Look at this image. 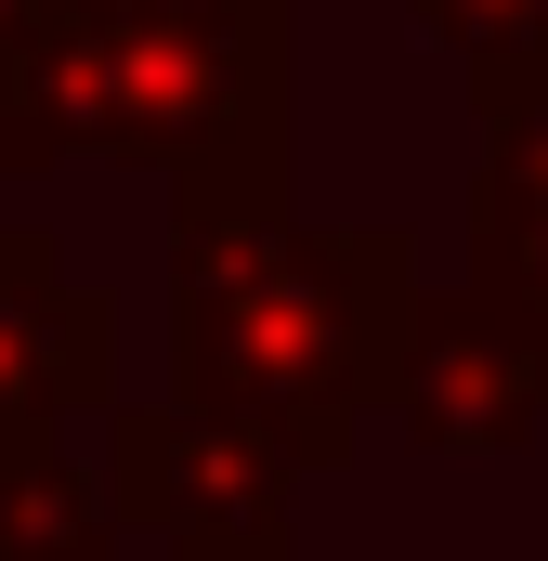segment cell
Segmentation results:
<instances>
[{
  "label": "cell",
  "instance_id": "8",
  "mask_svg": "<svg viewBox=\"0 0 548 561\" xmlns=\"http://www.w3.org/2000/svg\"><path fill=\"white\" fill-rule=\"evenodd\" d=\"M406 13H418V39L470 79L483 131L548 118V0H406Z\"/></svg>",
  "mask_w": 548,
  "mask_h": 561
},
{
  "label": "cell",
  "instance_id": "5",
  "mask_svg": "<svg viewBox=\"0 0 548 561\" xmlns=\"http://www.w3.org/2000/svg\"><path fill=\"white\" fill-rule=\"evenodd\" d=\"M118 405V300L66 275L53 222L0 209V431H66Z\"/></svg>",
  "mask_w": 548,
  "mask_h": 561
},
{
  "label": "cell",
  "instance_id": "9",
  "mask_svg": "<svg viewBox=\"0 0 548 561\" xmlns=\"http://www.w3.org/2000/svg\"><path fill=\"white\" fill-rule=\"evenodd\" d=\"M105 13H249V0H105Z\"/></svg>",
  "mask_w": 548,
  "mask_h": 561
},
{
  "label": "cell",
  "instance_id": "6",
  "mask_svg": "<svg viewBox=\"0 0 548 561\" xmlns=\"http://www.w3.org/2000/svg\"><path fill=\"white\" fill-rule=\"evenodd\" d=\"M457 287L548 353V118L483 131V170H470V275Z\"/></svg>",
  "mask_w": 548,
  "mask_h": 561
},
{
  "label": "cell",
  "instance_id": "1",
  "mask_svg": "<svg viewBox=\"0 0 548 561\" xmlns=\"http://www.w3.org/2000/svg\"><path fill=\"white\" fill-rule=\"evenodd\" d=\"M406 300H418V249L392 222L170 209V379L196 419L274 444L300 483L340 470L353 431L379 419Z\"/></svg>",
  "mask_w": 548,
  "mask_h": 561
},
{
  "label": "cell",
  "instance_id": "4",
  "mask_svg": "<svg viewBox=\"0 0 548 561\" xmlns=\"http://www.w3.org/2000/svg\"><path fill=\"white\" fill-rule=\"evenodd\" d=\"M379 419H406L418 457H523L548 431V353L510 313H483L470 287H418L392 379H379Z\"/></svg>",
  "mask_w": 548,
  "mask_h": 561
},
{
  "label": "cell",
  "instance_id": "7",
  "mask_svg": "<svg viewBox=\"0 0 548 561\" xmlns=\"http://www.w3.org/2000/svg\"><path fill=\"white\" fill-rule=\"evenodd\" d=\"M0 561H118V496L66 457V431H0Z\"/></svg>",
  "mask_w": 548,
  "mask_h": 561
},
{
  "label": "cell",
  "instance_id": "2",
  "mask_svg": "<svg viewBox=\"0 0 548 561\" xmlns=\"http://www.w3.org/2000/svg\"><path fill=\"white\" fill-rule=\"evenodd\" d=\"M53 144L157 170L170 209H287V0H249V13L66 0Z\"/></svg>",
  "mask_w": 548,
  "mask_h": 561
},
{
  "label": "cell",
  "instance_id": "3",
  "mask_svg": "<svg viewBox=\"0 0 548 561\" xmlns=\"http://www.w3.org/2000/svg\"><path fill=\"white\" fill-rule=\"evenodd\" d=\"M105 496H118V536L144 523L170 561H300V536H287L300 470L196 405H118Z\"/></svg>",
  "mask_w": 548,
  "mask_h": 561
}]
</instances>
